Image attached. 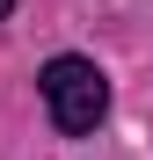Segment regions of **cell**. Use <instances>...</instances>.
<instances>
[{
  "label": "cell",
  "mask_w": 153,
  "mask_h": 160,
  "mask_svg": "<svg viewBox=\"0 0 153 160\" xmlns=\"http://www.w3.org/2000/svg\"><path fill=\"white\" fill-rule=\"evenodd\" d=\"M8 15H15V0H0V22H8Z\"/></svg>",
  "instance_id": "obj_2"
},
{
  "label": "cell",
  "mask_w": 153,
  "mask_h": 160,
  "mask_svg": "<svg viewBox=\"0 0 153 160\" xmlns=\"http://www.w3.org/2000/svg\"><path fill=\"white\" fill-rule=\"evenodd\" d=\"M37 95H44V117L59 138H88V131L110 117V73L80 51H59V58H44L37 73Z\"/></svg>",
  "instance_id": "obj_1"
}]
</instances>
